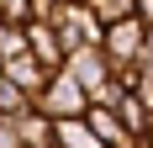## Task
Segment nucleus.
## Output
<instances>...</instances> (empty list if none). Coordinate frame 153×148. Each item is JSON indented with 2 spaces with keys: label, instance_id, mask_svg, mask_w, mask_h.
Instances as JSON below:
<instances>
[{
  "label": "nucleus",
  "instance_id": "nucleus-1",
  "mask_svg": "<svg viewBox=\"0 0 153 148\" xmlns=\"http://www.w3.org/2000/svg\"><path fill=\"white\" fill-rule=\"evenodd\" d=\"M32 106H37L42 117L63 122V117H85V111H90V95H85V85H79L69 69H58V74H53V79L42 85V95H37Z\"/></svg>",
  "mask_w": 153,
  "mask_h": 148
},
{
  "label": "nucleus",
  "instance_id": "nucleus-2",
  "mask_svg": "<svg viewBox=\"0 0 153 148\" xmlns=\"http://www.w3.org/2000/svg\"><path fill=\"white\" fill-rule=\"evenodd\" d=\"M48 27L58 32V43L69 48V53H74V48H90V43L100 48V32H106L100 21H95V11L85 5V0H63V5H58V16H53Z\"/></svg>",
  "mask_w": 153,
  "mask_h": 148
},
{
  "label": "nucleus",
  "instance_id": "nucleus-3",
  "mask_svg": "<svg viewBox=\"0 0 153 148\" xmlns=\"http://www.w3.org/2000/svg\"><path fill=\"white\" fill-rule=\"evenodd\" d=\"M100 53L111 58V69H122V64H137L143 58V21L137 16H127V21H111L100 32Z\"/></svg>",
  "mask_w": 153,
  "mask_h": 148
},
{
  "label": "nucleus",
  "instance_id": "nucleus-4",
  "mask_svg": "<svg viewBox=\"0 0 153 148\" xmlns=\"http://www.w3.org/2000/svg\"><path fill=\"white\" fill-rule=\"evenodd\" d=\"M27 53L42 64L48 74H58V69H63V58H69V48L58 43V32L48 27V21H27Z\"/></svg>",
  "mask_w": 153,
  "mask_h": 148
},
{
  "label": "nucleus",
  "instance_id": "nucleus-5",
  "mask_svg": "<svg viewBox=\"0 0 153 148\" xmlns=\"http://www.w3.org/2000/svg\"><path fill=\"white\" fill-rule=\"evenodd\" d=\"M0 69H5V79H11L21 95H32V101H37V95H42V85L53 79V74L32 58V53H21V58H11V64H0Z\"/></svg>",
  "mask_w": 153,
  "mask_h": 148
},
{
  "label": "nucleus",
  "instance_id": "nucleus-6",
  "mask_svg": "<svg viewBox=\"0 0 153 148\" xmlns=\"http://www.w3.org/2000/svg\"><path fill=\"white\" fill-rule=\"evenodd\" d=\"M16 143L21 148H53V117H42L37 106H27L16 117Z\"/></svg>",
  "mask_w": 153,
  "mask_h": 148
},
{
  "label": "nucleus",
  "instance_id": "nucleus-7",
  "mask_svg": "<svg viewBox=\"0 0 153 148\" xmlns=\"http://www.w3.org/2000/svg\"><path fill=\"white\" fill-rule=\"evenodd\" d=\"M53 148H106V143L90 132L85 117H63V122H53Z\"/></svg>",
  "mask_w": 153,
  "mask_h": 148
},
{
  "label": "nucleus",
  "instance_id": "nucleus-8",
  "mask_svg": "<svg viewBox=\"0 0 153 148\" xmlns=\"http://www.w3.org/2000/svg\"><path fill=\"white\" fill-rule=\"evenodd\" d=\"M85 122H90V132L100 138L106 148H116V143L127 138V127H122V117H116V106H90V111H85Z\"/></svg>",
  "mask_w": 153,
  "mask_h": 148
},
{
  "label": "nucleus",
  "instance_id": "nucleus-9",
  "mask_svg": "<svg viewBox=\"0 0 153 148\" xmlns=\"http://www.w3.org/2000/svg\"><path fill=\"white\" fill-rule=\"evenodd\" d=\"M116 117H122V127H127V138H148V111H143V101L137 95H132V90H127L122 101H116Z\"/></svg>",
  "mask_w": 153,
  "mask_h": 148
},
{
  "label": "nucleus",
  "instance_id": "nucleus-10",
  "mask_svg": "<svg viewBox=\"0 0 153 148\" xmlns=\"http://www.w3.org/2000/svg\"><path fill=\"white\" fill-rule=\"evenodd\" d=\"M95 11V21L100 27H111V21H127V16H137V0H85Z\"/></svg>",
  "mask_w": 153,
  "mask_h": 148
},
{
  "label": "nucleus",
  "instance_id": "nucleus-11",
  "mask_svg": "<svg viewBox=\"0 0 153 148\" xmlns=\"http://www.w3.org/2000/svg\"><path fill=\"white\" fill-rule=\"evenodd\" d=\"M27 53V27H16V21H0V64H11Z\"/></svg>",
  "mask_w": 153,
  "mask_h": 148
},
{
  "label": "nucleus",
  "instance_id": "nucleus-12",
  "mask_svg": "<svg viewBox=\"0 0 153 148\" xmlns=\"http://www.w3.org/2000/svg\"><path fill=\"white\" fill-rule=\"evenodd\" d=\"M27 106H32V95H21V90L5 79V69H0V117H21Z\"/></svg>",
  "mask_w": 153,
  "mask_h": 148
},
{
  "label": "nucleus",
  "instance_id": "nucleus-13",
  "mask_svg": "<svg viewBox=\"0 0 153 148\" xmlns=\"http://www.w3.org/2000/svg\"><path fill=\"white\" fill-rule=\"evenodd\" d=\"M0 21L27 27V21H32V0H0Z\"/></svg>",
  "mask_w": 153,
  "mask_h": 148
},
{
  "label": "nucleus",
  "instance_id": "nucleus-14",
  "mask_svg": "<svg viewBox=\"0 0 153 148\" xmlns=\"http://www.w3.org/2000/svg\"><path fill=\"white\" fill-rule=\"evenodd\" d=\"M132 95H137V101H143V111L153 117V74H143V69H137V85H132Z\"/></svg>",
  "mask_w": 153,
  "mask_h": 148
},
{
  "label": "nucleus",
  "instance_id": "nucleus-15",
  "mask_svg": "<svg viewBox=\"0 0 153 148\" xmlns=\"http://www.w3.org/2000/svg\"><path fill=\"white\" fill-rule=\"evenodd\" d=\"M63 0H32V21H53Z\"/></svg>",
  "mask_w": 153,
  "mask_h": 148
},
{
  "label": "nucleus",
  "instance_id": "nucleus-16",
  "mask_svg": "<svg viewBox=\"0 0 153 148\" xmlns=\"http://www.w3.org/2000/svg\"><path fill=\"white\" fill-rule=\"evenodd\" d=\"M0 148H21L16 143V117H0Z\"/></svg>",
  "mask_w": 153,
  "mask_h": 148
},
{
  "label": "nucleus",
  "instance_id": "nucleus-17",
  "mask_svg": "<svg viewBox=\"0 0 153 148\" xmlns=\"http://www.w3.org/2000/svg\"><path fill=\"white\" fill-rule=\"evenodd\" d=\"M137 21H143V27H153V0H137Z\"/></svg>",
  "mask_w": 153,
  "mask_h": 148
},
{
  "label": "nucleus",
  "instance_id": "nucleus-18",
  "mask_svg": "<svg viewBox=\"0 0 153 148\" xmlns=\"http://www.w3.org/2000/svg\"><path fill=\"white\" fill-rule=\"evenodd\" d=\"M148 148H153V122H148Z\"/></svg>",
  "mask_w": 153,
  "mask_h": 148
}]
</instances>
